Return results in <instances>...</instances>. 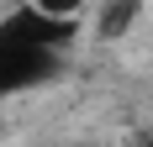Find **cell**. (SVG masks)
I'll return each instance as SVG.
<instances>
[{
  "label": "cell",
  "mask_w": 153,
  "mask_h": 147,
  "mask_svg": "<svg viewBox=\"0 0 153 147\" xmlns=\"http://www.w3.org/2000/svg\"><path fill=\"white\" fill-rule=\"evenodd\" d=\"M74 37H79V21L42 16L37 5H21V11L0 16V100L37 95L53 79H63Z\"/></svg>",
  "instance_id": "6da1fadb"
},
{
  "label": "cell",
  "mask_w": 153,
  "mask_h": 147,
  "mask_svg": "<svg viewBox=\"0 0 153 147\" xmlns=\"http://www.w3.org/2000/svg\"><path fill=\"white\" fill-rule=\"evenodd\" d=\"M132 11H137V0H116V5H111V11L100 16V37H116V32H122L127 21H132Z\"/></svg>",
  "instance_id": "7a4b0ae2"
},
{
  "label": "cell",
  "mask_w": 153,
  "mask_h": 147,
  "mask_svg": "<svg viewBox=\"0 0 153 147\" xmlns=\"http://www.w3.org/2000/svg\"><path fill=\"white\" fill-rule=\"evenodd\" d=\"M42 16H58V21H79V11H85V0H32Z\"/></svg>",
  "instance_id": "3957f363"
},
{
  "label": "cell",
  "mask_w": 153,
  "mask_h": 147,
  "mask_svg": "<svg viewBox=\"0 0 153 147\" xmlns=\"http://www.w3.org/2000/svg\"><path fill=\"white\" fill-rule=\"evenodd\" d=\"M137 147H153V137H148V142H137Z\"/></svg>",
  "instance_id": "277c9868"
}]
</instances>
